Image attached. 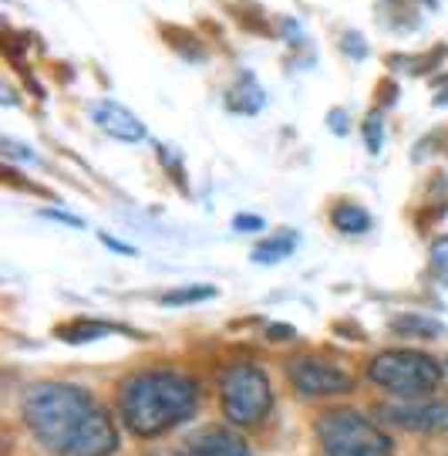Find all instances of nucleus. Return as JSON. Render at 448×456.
I'll list each match as a JSON object with an SVG mask.
<instances>
[{
    "instance_id": "obj_1",
    "label": "nucleus",
    "mask_w": 448,
    "mask_h": 456,
    "mask_svg": "<svg viewBox=\"0 0 448 456\" xmlns=\"http://www.w3.org/2000/svg\"><path fill=\"white\" fill-rule=\"evenodd\" d=\"M24 419L54 456H112L118 450L108 409L71 382H37L24 392Z\"/></svg>"
},
{
    "instance_id": "obj_2",
    "label": "nucleus",
    "mask_w": 448,
    "mask_h": 456,
    "mask_svg": "<svg viewBox=\"0 0 448 456\" xmlns=\"http://www.w3.org/2000/svg\"><path fill=\"white\" fill-rule=\"evenodd\" d=\"M199 406V386L179 372H142L125 379L118 392L122 423L142 436H162L165 429L186 423Z\"/></svg>"
},
{
    "instance_id": "obj_3",
    "label": "nucleus",
    "mask_w": 448,
    "mask_h": 456,
    "mask_svg": "<svg viewBox=\"0 0 448 456\" xmlns=\"http://www.w3.org/2000/svg\"><path fill=\"white\" fill-rule=\"evenodd\" d=\"M317 440L327 456H391L395 443L354 409H327L317 416Z\"/></svg>"
},
{
    "instance_id": "obj_4",
    "label": "nucleus",
    "mask_w": 448,
    "mask_h": 456,
    "mask_svg": "<svg viewBox=\"0 0 448 456\" xmlns=\"http://www.w3.org/2000/svg\"><path fill=\"white\" fill-rule=\"evenodd\" d=\"M220 399L233 426H260L273 406L270 379L253 362H236L220 375Z\"/></svg>"
},
{
    "instance_id": "obj_5",
    "label": "nucleus",
    "mask_w": 448,
    "mask_h": 456,
    "mask_svg": "<svg viewBox=\"0 0 448 456\" xmlns=\"http://www.w3.org/2000/svg\"><path fill=\"white\" fill-rule=\"evenodd\" d=\"M368 379L395 395H425L442 382V365L425 352H381L368 362Z\"/></svg>"
},
{
    "instance_id": "obj_6",
    "label": "nucleus",
    "mask_w": 448,
    "mask_h": 456,
    "mask_svg": "<svg viewBox=\"0 0 448 456\" xmlns=\"http://www.w3.org/2000/svg\"><path fill=\"white\" fill-rule=\"evenodd\" d=\"M378 423L408 433H448V403L442 399H398L378 406Z\"/></svg>"
},
{
    "instance_id": "obj_7",
    "label": "nucleus",
    "mask_w": 448,
    "mask_h": 456,
    "mask_svg": "<svg viewBox=\"0 0 448 456\" xmlns=\"http://www.w3.org/2000/svg\"><path fill=\"white\" fill-rule=\"evenodd\" d=\"M293 389L304 395H337V392L351 389V375L340 372L337 365L320 359H297L287 365Z\"/></svg>"
},
{
    "instance_id": "obj_8",
    "label": "nucleus",
    "mask_w": 448,
    "mask_h": 456,
    "mask_svg": "<svg viewBox=\"0 0 448 456\" xmlns=\"http://www.w3.org/2000/svg\"><path fill=\"white\" fill-rule=\"evenodd\" d=\"M92 118L101 132H108L118 142H142L145 139V122L135 112H128L118 102H95L92 105Z\"/></svg>"
},
{
    "instance_id": "obj_9",
    "label": "nucleus",
    "mask_w": 448,
    "mask_h": 456,
    "mask_svg": "<svg viewBox=\"0 0 448 456\" xmlns=\"http://www.w3.org/2000/svg\"><path fill=\"white\" fill-rule=\"evenodd\" d=\"M176 456H250V446L229 429H206L196 433Z\"/></svg>"
},
{
    "instance_id": "obj_10",
    "label": "nucleus",
    "mask_w": 448,
    "mask_h": 456,
    "mask_svg": "<svg viewBox=\"0 0 448 456\" xmlns=\"http://www.w3.org/2000/svg\"><path fill=\"white\" fill-rule=\"evenodd\" d=\"M263 102H267V95H263V88L256 85L253 75L236 78V82L229 85V92H226V105H229V112H236V115H256L263 109Z\"/></svg>"
},
{
    "instance_id": "obj_11",
    "label": "nucleus",
    "mask_w": 448,
    "mask_h": 456,
    "mask_svg": "<svg viewBox=\"0 0 448 456\" xmlns=\"http://www.w3.org/2000/svg\"><path fill=\"white\" fill-rule=\"evenodd\" d=\"M122 328L118 325H108V322H92V318H78V322H71V325H61L54 335L68 345H88L95 342V338H105V335H118Z\"/></svg>"
},
{
    "instance_id": "obj_12",
    "label": "nucleus",
    "mask_w": 448,
    "mask_h": 456,
    "mask_svg": "<svg viewBox=\"0 0 448 456\" xmlns=\"http://www.w3.org/2000/svg\"><path fill=\"white\" fill-rule=\"evenodd\" d=\"M331 220H334V227L340 230V233H351V237L368 233L371 230L368 210H364V207H357V203H337L334 210H331Z\"/></svg>"
},
{
    "instance_id": "obj_13",
    "label": "nucleus",
    "mask_w": 448,
    "mask_h": 456,
    "mask_svg": "<svg viewBox=\"0 0 448 456\" xmlns=\"http://www.w3.org/2000/svg\"><path fill=\"white\" fill-rule=\"evenodd\" d=\"M391 331L404 335V338H438L442 325L435 318H425V314H401V318L391 322Z\"/></svg>"
},
{
    "instance_id": "obj_14",
    "label": "nucleus",
    "mask_w": 448,
    "mask_h": 456,
    "mask_svg": "<svg viewBox=\"0 0 448 456\" xmlns=\"http://www.w3.org/2000/svg\"><path fill=\"white\" fill-rule=\"evenodd\" d=\"M293 247H297V237H293V233H280V237H270V240L256 244L253 261L256 264H276V261H284V257H290Z\"/></svg>"
},
{
    "instance_id": "obj_15",
    "label": "nucleus",
    "mask_w": 448,
    "mask_h": 456,
    "mask_svg": "<svg viewBox=\"0 0 448 456\" xmlns=\"http://www.w3.org/2000/svg\"><path fill=\"white\" fill-rule=\"evenodd\" d=\"M438 54H445V48H438L435 54H391V68H401V71H408V75H421V71H428L435 68L442 58Z\"/></svg>"
},
{
    "instance_id": "obj_16",
    "label": "nucleus",
    "mask_w": 448,
    "mask_h": 456,
    "mask_svg": "<svg viewBox=\"0 0 448 456\" xmlns=\"http://www.w3.org/2000/svg\"><path fill=\"white\" fill-rule=\"evenodd\" d=\"M216 288H209V284H196V288H179V291H169L162 294L159 301L162 305H192V301H206L212 297Z\"/></svg>"
},
{
    "instance_id": "obj_17",
    "label": "nucleus",
    "mask_w": 448,
    "mask_h": 456,
    "mask_svg": "<svg viewBox=\"0 0 448 456\" xmlns=\"http://www.w3.org/2000/svg\"><path fill=\"white\" fill-rule=\"evenodd\" d=\"M364 142H368V152H381L384 146V126H381V115L378 112H371L368 115V122H364Z\"/></svg>"
},
{
    "instance_id": "obj_18",
    "label": "nucleus",
    "mask_w": 448,
    "mask_h": 456,
    "mask_svg": "<svg viewBox=\"0 0 448 456\" xmlns=\"http://www.w3.org/2000/svg\"><path fill=\"white\" fill-rule=\"evenodd\" d=\"M432 271L448 284V237H438L432 244Z\"/></svg>"
},
{
    "instance_id": "obj_19",
    "label": "nucleus",
    "mask_w": 448,
    "mask_h": 456,
    "mask_svg": "<svg viewBox=\"0 0 448 456\" xmlns=\"http://www.w3.org/2000/svg\"><path fill=\"white\" fill-rule=\"evenodd\" d=\"M340 51H344V54H351V58H357V61H361V58L368 54V45H364V37H361L357 31H348L344 37H340Z\"/></svg>"
},
{
    "instance_id": "obj_20",
    "label": "nucleus",
    "mask_w": 448,
    "mask_h": 456,
    "mask_svg": "<svg viewBox=\"0 0 448 456\" xmlns=\"http://www.w3.org/2000/svg\"><path fill=\"white\" fill-rule=\"evenodd\" d=\"M0 149H4V156H11V159H24V163H37V156H34L31 149L17 146V142H11V139H4V142H0Z\"/></svg>"
},
{
    "instance_id": "obj_21",
    "label": "nucleus",
    "mask_w": 448,
    "mask_h": 456,
    "mask_svg": "<svg viewBox=\"0 0 448 456\" xmlns=\"http://www.w3.org/2000/svg\"><path fill=\"white\" fill-rule=\"evenodd\" d=\"M236 230H260L263 227V220L260 216H236V224H233Z\"/></svg>"
},
{
    "instance_id": "obj_22",
    "label": "nucleus",
    "mask_w": 448,
    "mask_h": 456,
    "mask_svg": "<svg viewBox=\"0 0 448 456\" xmlns=\"http://www.w3.org/2000/svg\"><path fill=\"white\" fill-rule=\"evenodd\" d=\"M435 102H438V105H448V75L438 78V85H435Z\"/></svg>"
}]
</instances>
